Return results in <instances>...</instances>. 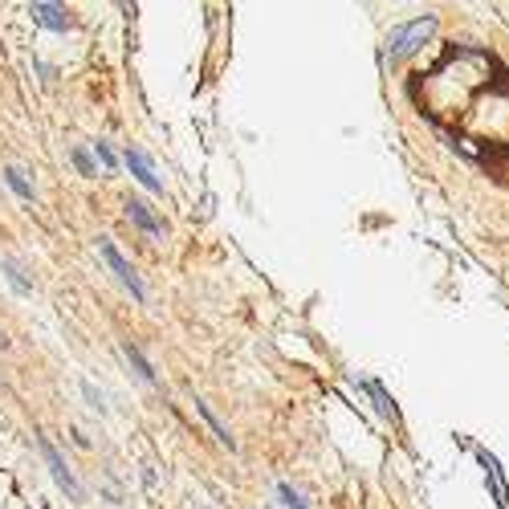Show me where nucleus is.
<instances>
[{
	"label": "nucleus",
	"instance_id": "obj_9",
	"mask_svg": "<svg viewBox=\"0 0 509 509\" xmlns=\"http://www.w3.org/2000/svg\"><path fill=\"white\" fill-rule=\"evenodd\" d=\"M5 183H8V188H13L21 200H29V204H33V183L25 180V171H21V168H8V171H5Z\"/></svg>",
	"mask_w": 509,
	"mask_h": 509
},
{
	"label": "nucleus",
	"instance_id": "obj_12",
	"mask_svg": "<svg viewBox=\"0 0 509 509\" xmlns=\"http://www.w3.org/2000/svg\"><path fill=\"white\" fill-rule=\"evenodd\" d=\"M69 155H74V163H78V171H82V175H99V168H94V160L82 151V147H74Z\"/></svg>",
	"mask_w": 509,
	"mask_h": 509
},
{
	"label": "nucleus",
	"instance_id": "obj_11",
	"mask_svg": "<svg viewBox=\"0 0 509 509\" xmlns=\"http://www.w3.org/2000/svg\"><path fill=\"white\" fill-rule=\"evenodd\" d=\"M0 269H5V274H8V282H13V289H21V294H29V289H33V286L21 277V269H16L13 261H0Z\"/></svg>",
	"mask_w": 509,
	"mask_h": 509
},
{
	"label": "nucleus",
	"instance_id": "obj_2",
	"mask_svg": "<svg viewBox=\"0 0 509 509\" xmlns=\"http://www.w3.org/2000/svg\"><path fill=\"white\" fill-rule=\"evenodd\" d=\"M99 253H102V261H107V265L114 269V277H119V282L130 289V297H135V302H143V297H147V289H143V282H139V274H135V269H130V261L122 257L119 249H114V241H110V236H99Z\"/></svg>",
	"mask_w": 509,
	"mask_h": 509
},
{
	"label": "nucleus",
	"instance_id": "obj_14",
	"mask_svg": "<svg viewBox=\"0 0 509 509\" xmlns=\"http://www.w3.org/2000/svg\"><path fill=\"white\" fill-rule=\"evenodd\" d=\"M0 347H8V338H5V330H0Z\"/></svg>",
	"mask_w": 509,
	"mask_h": 509
},
{
	"label": "nucleus",
	"instance_id": "obj_5",
	"mask_svg": "<svg viewBox=\"0 0 509 509\" xmlns=\"http://www.w3.org/2000/svg\"><path fill=\"white\" fill-rule=\"evenodd\" d=\"M33 16H37V25H46V29H54V33H69V29H74L69 13L57 5V0H33Z\"/></svg>",
	"mask_w": 509,
	"mask_h": 509
},
{
	"label": "nucleus",
	"instance_id": "obj_3",
	"mask_svg": "<svg viewBox=\"0 0 509 509\" xmlns=\"http://www.w3.org/2000/svg\"><path fill=\"white\" fill-rule=\"evenodd\" d=\"M122 163H127V171L135 175V180L143 183L147 192H155V196H163V175L155 171L151 155H147L143 147H127V151H122Z\"/></svg>",
	"mask_w": 509,
	"mask_h": 509
},
{
	"label": "nucleus",
	"instance_id": "obj_10",
	"mask_svg": "<svg viewBox=\"0 0 509 509\" xmlns=\"http://www.w3.org/2000/svg\"><path fill=\"white\" fill-rule=\"evenodd\" d=\"M277 497H282L286 509H310V505L302 502V493H294V485H277Z\"/></svg>",
	"mask_w": 509,
	"mask_h": 509
},
{
	"label": "nucleus",
	"instance_id": "obj_6",
	"mask_svg": "<svg viewBox=\"0 0 509 509\" xmlns=\"http://www.w3.org/2000/svg\"><path fill=\"white\" fill-rule=\"evenodd\" d=\"M122 208H127V221L139 224L147 236H163V221L151 213V204H147V200H127Z\"/></svg>",
	"mask_w": 509,
	"mask_h": 509
},
{
	"label": "nucleus",
	"instance_id": "obj_7",
	"mask_svg": "<svg viewBox=\"0 0 509 509\" xmlns=\"http://www.w3.org/2000/svg\"><path fill=\"white\" fill-rule=\"evenodd\" d=\"M119 347H122V355H127V363L139 371V379H143V383H160V379H155V367L147 363V358H143V350H139L135 342H130V338H122Z\"/></svg>",
	"mask_w": 509,
	"mask_h": 509
},
{
	"label": "nucleus",
	"instance_id": "obj_13",
	"mask_svg": "<svg viewBox=\"0 0 509 509\" xmlns=\"http://www.w3.org/2000/svg\"><path fill=\"white\" fill-rule=\"evenodd\" d=\"M94 155H99V160H102V168H107V171H114V163H119L107 143H94Z\"/></svg>",
	"mask_w": 509,
	"mask_h": 509
},
{
	"label": "nucleus",
	"instance_id": "obj_8",
	"mask_svg": "<svg viewBox=\"0 0 509 509\" xmlns=\"http://www.w3.org/2000/svg\"><path fill=\"white\" fill-rule=\"evenodd\" d=\"M196 411H200V416H204V420H208V428H213V436H216V441H221V444H224V449H228V452H233V449H236V441H233V436H228V428L221 424V420H216V416H213V408H208V403H204V400H196Z\"/></svg>",
	"mask_w": 509,
	"mask_h": 509
},
{
	"label": "nucleus",
	"instance_id": "obj_4",
	"mask_svg": "<svg viewBox=\"0 0 509 509\" xmlns=\"http://www.w3.org/2000/svg\"><path fill=\"white\" fill-rule=\"evenodd\" d=\"M37 444H41V456H46V464H49V473H54V481H57V485H61V489H66V493H69V497H74V502H82V485H78V481H74V473H69V469H66V461H61V452H57V449H54V444H49V441H46V436H41V441H37Z\"/></svg>",
	"mask_w": 509,
	"mask_h": 509
},
{
	"label": "nucleus",
	"instance_id": "obj_1",
	"mask_svg": "<svg viewBox=\"0 0 509 509\" xmlns=\"http://www.w3.org/2000/svg\"><path fill=\"white\" fill-rule=\"evenodd\" d=\"M432 33H436V16H420V21L403 25V29H396L388 37V57L400 61V57L420 54V49L428 46V37H432Z\"/></svg>",
	"mask_w": 509,
	"mask_h": 509
}]
</instances>
